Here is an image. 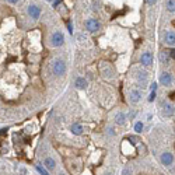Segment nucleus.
Returning a JSON list of instances; mask_svg holds the SVG:
<instances>
[{
  "mask_svg": "<svg viewBox=\"0 0 175 175\" xmlns=\"http://www.w3.org/2000/svg\"><path fill=\"white\" fill-rule=\"evenodd\" d=\"M60 2H62V0H55V2H53V6H55V7H56V6H57V4L60 3Z\"/></svg>",
  "mask_w": 175,
  "mask_h": 175,
  "instance_id": "27",
  "label": "nucleus"
},
{
  "mask_svg": "<svg viewBox=\"0 0 175 175\" xmlns=\"http://www.w3.org/2000/svg\"><path fill=\"white\" fill-rule=\"evenodd\" d=\"M142 100V91L140 90H132L129 93V101L132 104H137Z\"/></svg>",
  "mask_w": 175,
  "mask_h": 175,
  "instance_id": "6",
  "label": "nucleus"
},
{
  "mask_svg": "<svg viewBox=\"0 0 175 175\" xmlns=\"http://www.w3.org/2000/svg\"><path fill=\"white\" fill-rule=\"evenodd\" d=\"M169 60H171V57H169V52L168 51H161L160 52V62L164 65H169Z\"/></svg>",
  "mask_w": 175,
  "mask_h": 175,
  "instance_id": "15",
  "label": "nucleus"
},
{
  "mask_svg": "<svg viewBox=\"0 0 175 175\" xmlns=\"http://www.w3.org/2000/svg\"><path fill=\"white\" fill-rule=\"evenodd\" d=\"M135 115H136V112H135V111L130 112V114H129V118H130V119H133V118H135Z\"/></svg>",
  "mask_w": 175,
  "mask_h": 175,
  "instance_id": "25",
  "label": "nucleus"
},
{
  "mask_svg": "<svg viewBox=\"0 0 175 175\" xmlns=\"http://www.w3.org/2000/svg\"><path fill=\"white\" fill-rule=\"evenodd\" d=\"M115 123L119 125V126L125 125L126 123V115H125L123 112H118V114L115 115Z\"/></svg>",
  "mask_w": 175,
  "mask_h": 175,
  "instance_id": "14",
  "label": "nucleus"
},
{
  "mask_svg": "<svg viewBox=\"0 0 175 175\" xmlns=\"http://www.w3.org/2000/svg\"><path fill=\"white\" fill-rule=\"evenodd\" d=\"M52 72H53V74L57 76V77H60V76H63L65 73H66V63H65L63 59H56V60L53 62V65H52Z\"/></svg>",
  "mask_w": 175,
  "mask_h": 175,
  "instance_id": "2",
  "label": "nucleus"
},
{
  "mask_svg": "<svg viewBox=\"0 0 175 175\" xmlns=\"http://www.w3.org/2000/svg\"><path fill=\"white\" fill-rule=\"evenodd\" d=\"M167 10L169 13H175V0H168L167 3Z\"/></svg>",
  "mask_w": 175,
  "mask_h": 175,
  "instance_id": "18",
  "label": "nucleus"
},
{
  "mask_svg": "<svg viewBox=\"0 0 175 175\" xmlns=\"http://www.w3.org/2000/svg\"><path fill=\"white\" fill-rule=\"evenodd\" d=\"M49 44H51V46H53V48H60V46H63V44H65L63 32H62V31H55L51 35V38H49Z\"/></svg>",
  "mask_w": 175,
  "mask_h": 175,
  "instance_id": "1",
  "label": "nucleus"
},
{
  "mask_svg": "<svg viewBox=\"0 0 175 175\" xmlns=\"http://www.w3.org/2000/svg\"><path fill=\"white\" fill-rule=\"evenodd\" d=\"M147 2V4H150V6H153V4L157 3V0H146Z\"/></svg>",
  "mask_w": 175,
  "mask_h": 175,
  "instance_id": "24",
  "label": "nucleus"
},
{
  "mask_svg": "<svg viewBox=\"0 0 175 175\" xmlns=\"http://www.w3.org/2000/svg\"><path fill=\"white\" fill-rule=\"evenodd\" d=\"M123 175H132V169L127 167V168H125L123 169Z\"/></svg>",
  "mask_w": 175,
  "mask_h": 175,
  "instance_id": "22",
  "label": "nucleus"
},
{
  "mask_svg": "<svg viewBox=\"0 0 175 175\" xmlns=\"http://www.w3.org/2000/svg\"><path fill=\"white\" fill-rule=\"evenodd\" d=\"M175 114V106L169 102L164 104V108H163V115L164 116H172Z\"/></svg>",
  "mask_w": 175,
  "mask_h": 175,
  "instance_id": "11",
  "label": "nucleus"
},
{
  "mask_svg": "<svg viewBox=\"0 0 175 175\" xmlns=\"http://www.w3.org/2000/svg\"><path fill=\"white\" fill-rule=\"evenodd\" d=\"M9 3H11V4H15V3H18V0H7Z\"/></svg>",
  "mask_w": 175,
  "mask_h": 175,
  "instance_id": "28",
  "label": "nucleus"
},
{
  "mask_svg": "<svg viewBox=\"0 0 175 175\" xmlns=\"http://www.w3.org/2000/svg\"><path fill=\"white\" fill-rule=\"evenodd\" d=\"M48 2H51V0H48Z\"/></svg>",
  "mask_w": 175,
  "mask_h": 175,
  "instance_id": "29",
  "label": "nucleus"
},
{
  "mask_svg": "<svg viewBox=\"0 0 175 175\" xmlns=\"http://www.w3.org/2000/svg\"><path fill=\"white\" fill-rule=\"evenodd\" d=\"M87 84H88V81L84 77H77V79L74 80V87L77 88V90H85V88H87Z\"/></svg>",
  "mask_w": 175,
  "mask_h": 175,
  "instance_id": "9",
  "label": "nucleus"
},
{
  "mask_svg": "<svg viewBox=\"0 0 175 175\" xmlns=\"http://www.w3.org/2000/svg\"><path fill=\"white\" fill-rule=\"evenodd\" d=\"M172 161H174V156H172L171 153H163V156H161V163L164 164V165H171Z\"/></svg>",
  "mask_w": 175,
  "mask_h": 175,
  "instance_id": "13",
  "label": "nucleus"
},
{
  "mask_svg": "<svg viewBox=\"0 0 175 175\" xmlns=\"http://www.w3.org/2000/svg\"><path fill=\"white\" fill-rule=\"evenodd\" d=\"M160 83H161L163 85H165V87L171 85V84H172V76H171V73H168V72H163V73H161V76H160Z\"/></svg>",
  "mask_w": 175,
  "mask_h": 175,
  "instance_id": "5",
  "label": "nucleus"
},
{
  "mask_svg": "<svg viewBox=\"0 0 175 175\" xmlns=\"http://www.w3.org/2000/svg\"><path fill=\"white\" fill-rule=\"evenodd\" d=\"M70 132H72L74 136H81L83 132H84V127H83V125L76 122V123H73L72 126H70Z\"/></svg>",
  "mask_w": 175,
  "mask_h": 175,
  "instance_id": "10",
  "label": "nucleus"
},
{
  "mask_svg": "<svg viewBox=\"0 0 175 175\" xmlns=\"http://www.w3.org/2000/svg\"><path fill=\"white\" fill-rule=\"evenodd\" d=\"M154 100H156V91H151L150 97H148V101H150V102H153Z\"/></svg>",
  "mask_w": 175,
  "mask_h": 175,
  "instance_id": "20",
  "label": "nucleus"
},
{
  "mask_svg": "<svg viewBox=\"0 0 175 175\" xmlns=\"http://www.w3.org/2000/svg\"><path fill=\"white\" fill-rule=\"evenodd\" d=\"M137 80L139 81H143V84H144L146 81H147V76H146L144 72H137Z\"/></svg>",
  "mask_w": 175,
  "mask_h": 175,
  "instance_id": "19",
  "label": "nucleus"
},
{
  "mask_svg": "<svg viewBox=\"0 0 175 175\" xmlns=\"http://www.w3.org/2000/svg\"><path fill=\"white\" fill-rule=\"evenodd\" d=\"M35 169L38 171V174H41V175H49V171L46 169V167L44 165V164H36Z\"/></svg>",
  "mask_w": 175,
  "mask_h": 175,
  "instance_id": "16",
  "label": "nucleus"
},
{
  "mask_svg": "<svg viewBox=\"0 0 175 175\" xmlns=\"http://www.w3.org/2000/svg\"><path fill=\"white\" fill-rule=\"evenodd\" d=\"M140 63H142L143 66H150V65H153V55H151L150 52L142 53V56H140Z\"/></svg>",
  "mask_w": 175,
  "mask_h": 175,
  "instance_id": "7",
  "label": "nucleus"
},
{
  "mask_svg": "<svg viewBox=\"0 0 175 175\" xmlns=\"http://www.w3.org/2000/svg\"><path fill=\"white\" fill-rule=\"evenodd\" d=\"M84 25H85V30H87L88 32H97V31L101 30L100 21L95 20V18H88V20H85Z\"/></svg>",
  "mask_w": 175,
  "mask_h": 175,
  "instance_id": "3",
  "label": "nucleus"
},
{
  "mask_svg": "<svg viewBox=\"0 0 175 175\" xmlns=\"http://www.w3.org/2000/svg\"><path fill=\"white\" fill-rule=\"evenodd\" d=\"M67 30H69L70 34H73V25H72V23H69V24H67Z\"/></svg>",
  "mask_w": 175,
  "mask_h": 175,
  "instance_id": "23",
  "label": "nucleus"
},
{
  "mask_svg": "<svg viewBox=\"0 0 175 175\" xmlns=\"http://www.w3.org/2000/svg\"><path fill=\"white\" fill-rule=\"evenodd\" d=\"M169 57H171V59H175V48H172V49H169Z\"/></svg>",
  "mask_w": 175,
  "mask_h": 175,
  "instance_id": "21",
  "label": "nucleus"
},
{
  "mask_svg": "<svg viewBox=\"0 0 175 175\" xmlns=\"http://www.w3.org/2000/svg\"><path fill=\"white\" fill-rule=\"evenodd\" d=\"M42 164L46 167V169H48V171H53V169L56 168V161H55L52 157H46L45 160H44Z\"/></svg>",
  "mask_w": 175,
  "mask_h": 175,
  "instance_id": "12",
  "label": "nucleus"
},
{
  "mask_svg": "<svg viewBox=\"0 0 175 175\" xmlns=\"http://www.w3.org/2000/svg\"><path fill=\"white\" fill-rule=\"evenodd\" d=\"M143 129H144V123H143L142 121L136 122V123H135V130H136V132H137V133H142Z\"/></svg>",
  "mask_w": 175,
  "mask_h": 175,
  "instance_id": "17",
  "label": "nucleus"
},
{
  "mask_svg": "<svg viewBox=\"0 0 175 175\" xmlns=\"http://www.w3.org/2000/svg\"><path fill=\"white\" fill-rule=\"evenodd\" d=\"M157 90V84L156 83H153V87H151V91H156Z\"/></svg>",
  "mask_w": 175,
  "mask_h": 175,
  "instance_id": "26",
  "label": "nucleus"
},
{
  "mask_svg": "<svg viewBox=\"0 0 175 175\" xmlns=\"http://www.w3.org/2000/svg\"><path fill=\"white\" fill-rule=\"evenodd\" d=\"M27 11H28V15H30L32 20H38V18L41 17V7L35 6V4H30Z\"/></svg>",
  "mask_w": 175,
  "mask_h": 175,
  "instance_id": "4",
  "label": "nucleus"
},
{
  "mask_svg": "<svg viewBox=\"0 0 175 175\" xmlns=\"http://www.w3.org/2000/svg\"><path fill=\"white\" fill-rule=\"evenodd\" d=\"M164 42L168 46H175V32L174 31H167L164 35Z\"/></svg>",
  "mask_w": 175,
  "mask_h": 175,
  "instance_id": "8",
  "label": "nucleus"
}]
</instances>
